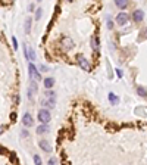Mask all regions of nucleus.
<instances>
[{"instance_id": "nucleus-1", "label": "nucleus", "mask_w": 147, "mask_h": 165, "mask_svg": "<svg viewBox=\"0 0 147 165\" xmlns=\"http://www.w3.org/2000/svg\"><path fill=\"white\" fill-rule=\"evenodd\" d=\"M41 105L44 108H49V109L55 108V105H56V94L51 90H46L44 97L41 99Z\"/></svg>"}, {"instance_id": "nucleus-4", "label": "nucleus", "mask_w": 147, "mask_h": 165, "mask_svg": "<svg viewBox=\"0 0 147 165\" xmlns=\"http://www.w3.org/2000/svg\"><path fill=\"white\" fill-rule=\"evenodd\" d=\"M60 44H62L63 50H71L74 47V40L71 37H63L62 41H60Z\"/></svg>"}, {"instance_id": "nucleus-9", "label": "nucleus", "mask_w": 147, "mask_h": 165, "mask_svg": "<svg viewBox=\"0 0 147 165\" xmlns=\"http://www.w3.org/2000/svg\"><path fill=\"white\" fill-rule=\"evenodd\" d=\"M132 18H134V21H137V22H141L143 18H144V12H143V11H135V12L132 13Z\"/></svg>"}, {"instance_id": "nucleus-15", "label": "nucleus", "mask_w": 147, "mask_h": 165, "mask_svg": "<svg viewBox=\"0 0 147 165\" xmlns=\"http://www.w3.org/2000/svg\"><path fill=\"white\" fill-rule=\"evenodd\" d=\"M31 22H32L31 18H27V19H25V32H27V34L31 31Z\"/></svg>"}, {"instance_id": "nucleus-16", "label": "nucleus", "mask_w": 147, "mask_h": 165, "mask_svg": "<svg viewBox=\"0 0 147 165\" xmlns=\"http://www.w3.org/2000/svg\"><path fill=\"white\" fill-rule=\"evenodd\" d=\"M137 91H138V94H140V96L147 97V89H146V87H138Z\"/></svg>"}, {"instance_id": "nucleus-6", "label": "nucleus", "mask_w": 147, "mask_h": 165, "mask_svg": "<svg viewBox=\"0 0 147 165\" xmlns=\"http://www.w3.org/2000/svg\"><path fill=\"white\" fill-rule=\"evenodd\" d=\"M128 19H129V16H128V13H125V12H121V13H118V16H116L118 25H125V24L128 22Z\"/></svg>"}, {"instance_id": "nucleus-7", "label": "nucleus", "mask_w": 147, "mask_h": 165, "mask_svg": "<svg viewBox=\"0 0 147 165\" xmlns=\"http://www.w3.org/2000/svg\"><path fill=\"white\" fill-rule=\"evenodd\" d=\"M36 93H37V81H32L30 84V89H28V97L32 100L34 96H36Z\"/></svg>"}, {"instance_id": "nucleus-14", "label": "nucleus", "mask_w": 147, "mask_h": 165, "mask_svg": "<svg viewBox=\"0 0 147 165\" xmlns=\"http://www.w3.org/2000/svg\"><path fill=\"white\" fill-rule=\"evenodd\" d=\"M109 100H110L112 105H118V102H119V99L115 93H109Z\"/></svg>"}, {"instance_id": "nucleus-21", "label": "nucleus", "mask_w": 147, "mask_h": 165, "mask_svg": "<svg viewBox=\"0 0 147 165\" xmlns=\"http://www.w3.org/2000/svg\"><path fill=\"white\" fill-rule=\"evenodd\" d=\"M49 165H57V159L56 158H50L49 159Z\"/></svg>"}, {"instance_id": "nucleus-11", "label": "nucleus", "mask_w": 147, "mask_h": 165, "mask_svg": "<svg viewBox=\"0 0 147 165\" xmlns=\"http://www.w3.org/2000/svg\"><path fill=\"white\" fill-rule=\"evenodd\" d=\"M91 47H93V50L94 52H99V37H96V36H94L93 38H91Z\"/></svg>"}, {"instance_id": "nucleus-17", "label": "nucleus", "mask_w": 147, "mask_h": 165, "mask_svg": "<svg viewBox=\"0 0 147 165\" xmlns=\"http://www.w3.org/2000/svg\"><path fill=\"white\" fill-rule=\"evenodd\" d=\"M116 6L121 7V9H124V7L128 6V2H127V0H118V2H116Z\"/></svg>"}, {"instance_id": "nucleus-26", "label": "nucleus", "mask_w": 147, "mask_h": 165, "mask_svg": "<svg viewBox=\"0 0 147 165\" xmlns=\"http://www.w3.org/2000/svg\"><path fill=\"white\" fill-rule=\"evenodd\" d=\"M6 150H5V147H0V153H5Z\"/></svg>"}, {"instance_id": "nucleus-8", "label": "nucleus", "mask_w": 147, "mask_h": 165, "mask_svg": "<svg viewBox=\"0 0 147 165\" xmlns=\"http://www.w3.org/2000/svg\"><path fill=\"white\" fill-rule=\"evenodd\" d=\"M22 123H24V125L25 127H31L32 124H34V121H32V117H31V114H24V118H22Z\"/></svg>"}, {"instance_id": "nucleus-23", "label": "nucleus", "mask_w": 147, "mask_h": 165, "mask_svg": "<svg viewBox=\"0 0 147 165\" xmlns=\"http://www.w3.org/2000/svg\"><path fill=\"white\" fill-rule=\"evenodd\" d=\"M12 41H13V46H15V49H18V41H16V38H15V37H12Z\"/></svg>"}, {"instance_id": "nucleus-3", "label": "nucleus", "mask_w": 147, "mask_h": 165, "mask_svg": "<svg viewBox=\"0 0 147 165\" xmlns=\"http://www.w3.org/2000/svg\"><path fill=\"white\" fill-rule=\"evenodd\" d=\"M76 60H78V64H80V66L84 69V71H91V66H90V64H88V60L87 59H85L82 55H78V56H76Z\"/></svg>"}, {"instance_id": "nucleus-27", "label": "nucleus", "mask_w": 147, "mask_h": 165, "mask_svg": "<svg viewBox=\"0 0 147 165\" xmlns=\"http://www.w3.org/2000/svg\"><path fill=\"white\" fill-rule=\"evenodd\" d=\"M3 133V127H0V134H2Z\"/></svg>"}, {"instance_id": "nucleus-10", "label": "nucleus", "mask_w": 147, "mask_h": 165, "mask_svg": "<svg viewBox=\"0 0 147 165\" xmlns=\"http://www.w3.org/2000/svg\"><path fill=\"white\" fill-rule=\"evenodd\" d=\"M40 147H41V149L44 150V152H49V153L51 152V146L49 144L47 140H41V142H40Z\"/></svg>"}, {"instance_id": "nucleus-24", "label": "nucleus", "mask_w": 147, "mask_h": 165, "mask_svg": "<svg viewBox=\"0 0 147 165\" xmlns=\"http://www.w3.org/2000/svg\"><path fill=\"white\" fill-rule=\"evenodd\" d=\"M22 137H28V131H27V130H24V131H22Z\"/></svg>"}, {"instance_id": "nucleus-25", "label": "nucleus", "mask_w": 147, "mask_h": 165, "mask_svg": "<svg viewBox=\"0 0 147 165\" xmlns=\"http://www.w3.org/2000/svg\"><path fill=\"white\" fill-rule=\"evenodd\" d=\"M40 69H41V71H47V66H46V65H41Z\"/></svg>"}, {"instance_id": "nucleus-20", "label": "nucleus", "mask_w": 147, "mask_h": 165, "mask_svg": "<svg viewBox=\"0 0 147 165\" xmlns=\"http://www.w3.org/2000/svg\"><path fill=\"white\" fill-rule=\"evenodd\" d=\"M34 162H36V165H41V158L38 155H34Z\"/></svg>"}, {"instance_id": "nucleus-12", "label": "nucleus", "mask_w": 147, "mask_h": 165, "mask_svg": "<svg viewBox=\"0 0 147 165\" xmlns=\"http://www.w3.org/2000/svg\"><path fill=\"white\" fill-rule=\"evenodd\" d=\"M53 84H55V78L49 77V78H46V80H44V87H46V90H47V89H51V87H53Z\"/></svg>"}, {"instance_id": "nucleus-19", "label": "nucleus", "mask_w": 147, "mask_h": 165, "mask_svg": "<svg viewBox=\"0 0 147 165\" xmlns=\"http://www.w3.org/2000/svg\"><path fill=\"white\" fill-rule=\"evenodd\" d=\"M147 38V28H144L143 31H140V37H138V40H146Z\"/></svg>"}, {"instance_id": "nucleus-2", "label": "nucleus", "mask_w": 147, "mask_h": 165, "mask_svg": "<svg viewBox=\"0 0 147 165\" xmlns=\"http://www.w3.org/2000/svg\"><path fill=\"white\" fill-rule=\"evenodd\" d=\"M50 118H51V115H50V112H49L47 109H40V111H38V119H40V123L47 124L49 121H50Z\"/></svg>"}, {"instance_id": "nucleus-5", "label": "nucleus", "mask_w": 147, "mask_h": 165, "mask_svg": "<svg viewBox=\"0 0 147 165\" xmlns=\"http://www.w3.org/2000/svg\"><path fill=\"white\" fill-rule=\"evenodd\" d=\"M30 75H31L32 80H36V81H40V80H41V75H40V72L37 71V68L34 66V64H30Z\"/></svg>"}, {"instance_id": "nucleus-22", "label": "nucleus", "mask_w": 147, "mask_h": 165, "mask_svg": "<svg viewBox=\"0 0 147 165\" xmlns=\"http://www.w3.org/2000/svg\"><path fill=\"white\" fill-rule=\"evenodd\" d=\"M41 18V9H37V15H36V19H40Z\"/></svg>"}, {"instance_id": "nucleus-13", "label": "nucleus", "mask_w": 147, "mask_h": 165, "mask_svg": "<svg viewBox=\"0 0 147 165\" xmlns=\"http://www.w3.org/2000/svg\"><path fill=\"white\" fill-rule=\"evenodd\" d=\"M47 131H49V125H47V124H41V125L37 127V133H38V134H44V133H47Z\"/></svg>"}, {"instance_id": "nucleus-18", "label": "nucleus", "mask_w": 147, "mask_h": 165, "mask_svg": "<svg viewBox=\"0 0 147 165\" xmlns=\"http://www.w3.org/2000/svg\"><path fill=\"white\" fill-rule=\"evenodd\" d=\"M28 60H36V52L32 49H28Z\"/></svg>"}]
</instances>
